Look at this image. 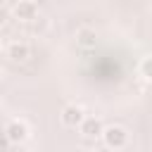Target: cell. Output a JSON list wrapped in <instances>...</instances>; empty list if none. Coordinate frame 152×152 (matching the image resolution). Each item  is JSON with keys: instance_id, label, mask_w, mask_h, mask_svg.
Here are the masks:
<instances>
[{"instance_id": "cell-1", "label": "cell", "mask_w": 152, "mask_h": 152, "mask_svg": "<svg viewBox=\"0 0 152 152\" xmlns=\"http://www.w3.org/2000/svg\"><path fill=\"white\" fill-rule=\"evenodd\" d=\"M102 140H104V145H107L109 150H121V147H126V142H128V133H126V128H121V126H107L104 133H102Z\"/></svg>"}, {"instance_id": "cell-2", "label": "cell", "mask_w": 152, "mask_h": 152, "mask_svg": "<svg viewBox=\"0 0 152 152\" xmlns=\"http://www.w3.org/2000/svg\"><path fill=\"white\" fill-rule=\"evenodd\" d=\"M5 138H7L10 145H21L28 138V126L24 121H19V119H12L5 126Z\"/></svg>"}, {"instance_id": "cell-3", "label": "cell", "mask_w": 152, "mask_h": 152, "mask_svg": "<svg viewBox=\"0 0 152 152\" xmlns=\"http://www.w3.org/2000/svg\"><path fill=\"white\" fill-rule=\"evenodd\" d=\"M59 119H62L64 126H69V128H78V126L83 124V119H86V112H83V107H78V104H66V107L62 109Z\"/></svg>"}, {"instance_id": "cell-4", "label": "cell", "mask_w": 152, "mask_h": 152, "mask_svg": "<svg viewBox=\"0 0 152 152\" xmlns=\"http://www.w3.org/2000/svg\"><path fill=\"white\" fill-rule=\"evenodd\" d=\"M12 14H14V19H19V21H31V19H36V14H38V5H36L33 0H19V2L12 7Z\"/></svg>"}, {"instance_id": "cell-5", "label": "cell", "mask_w": 152, "mask_h": 152, "mask_svg": "<svg viewBox=\"0 0 152 152\" xmlns=\"http://www.w3.org/2000/svg\"><path fill=\"white\" fill-rule=\"evenodd\" d=\"M78 131H81V135H86V138H97V135L104 133V126H102L100 119H95V116H86L83 124L78 126Z\"/></svg>"}, {"instance_id": "cell-6", "label": "cell", "mask_w": 152, "mask_h": 152, "mask_svg": "<svg viewBox=\"0 0 152 152\" xmlns=\"http://www.w3.org/2000/svg\"><path fill=\"white\" fill-rule=\"evenodd\" d=\"M7 55H10V59H14V62H24V59H28V55H31V48H28L26 43H19V40H14V43H10V48H7Z\"/></svg>"}, {"instance_id": "cell-7", "label": "cell", "mask_w": 152, "mask_h": 152, "mask_svg": "<svg viewBox=\"0 0 152 152\" xmlns=\"http://www.w3.org/2000/svg\"><path fill=\"white\" fill-rule=\"evenodd\" d=\"M76 43H78L81 48L90 50V48H95V45H97V33H95L93 28H81V31L76 33Z\"/></svg>"}, {"instance_id": "cell-8", "label": "cell", "mask_w": 152, "mask_h": 152, "mask_svg": "<svg viewBox=\"0 0 152 152\" xmlns=\"http://www.w3.org/2000/svg\"><path fill=\"white\" fill-rule=\"evenodd\" d=\"M140 74H142L147 81H152V57H145V59L140 62Z\"/></svg>"}]
</instances>
